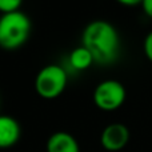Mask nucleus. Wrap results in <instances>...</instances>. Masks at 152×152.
Instances as JSON below:
<instances>
[{"label": "nucleus", "mask_w": 152, "mask_h": 152, "mask_svg": "<svg viewBox=\"0 0 152 152\" xmlns=\"http://www.w3.org/2000/svg\"><path fill=\"white\" fill-rule=\"evenodd\" d=\"M83 47L91 52L95 63L107 66L118 59L120 52V36L111 23L105 20L91 21L81 36Z\"/></svg>", "instance_id": "f257e3e1"}, {"label": "nucleus", "mask_w": 152, "mask_h": 152, "mask_svg": "<svg viewBox=\"0 0 152 152\" xmlns=\"http://www.w3.org/2000/svg\"><path fill=\"white\" fill-rule=\"evenodd\" d=\"M32 24L21 11L4 13L0 18V47L3 50H18L28 40Z\"/></svg>", "instance_id": "f03ea898"}, {"label": "nucleus", "mask_w": 152, "mask_h": 152, "mask_svg": "<svg viewBox=\"0 0 152 152\" xmlns=\"http://www.w3.org/2000/svg\"><path fill=\"white\" fill-rule=\"evenodd\" d=\"M67 83L68 75L66 69L59 64H48L36 75L35 89L43 99H55L64 92Z\"/></svg>", "instance_id": "7ed1b4c3"}, {"label": "nucleus", "mask_w": 152, "mask_h": 152, "mask_svg": "<svg viewBox=\"0 0 152 152\" xmlns=\"http://www.w3.org/2000/svg\"><path fill=\"white\" fill-rule=\"evenodd\" d=\"M127 92L119 80L108 79L96 86L94 91V103L102 111H115L126 102Z\"/></svg>", "instance_id": "20e7f679"}, {"label": "nucleus", "mask_w": 152, "mask_h": 152, "mask_svg": "<svg viewBox=\"0 0 152 152\" xmlns=\"http://www.w3.org/2000/svg\"><path fill=\"white\" fill-rule=\"evenodd\" d=\"M129 142V129L121 123H112L103 129L100 135V144L110 152L123 150Z\"/></svg>", "instance_id": "39448f33"}, {"label": "nucleus", "mask_w": 152, "mask_h": 152, "mask_svg": "<svg viewBox=\"0 0 152 152\" xmlns=\"http://www.w3.org/2000/svg\"><path fill=\"white\" fill-rule=\"evenodd\" d=\"M21 135L20 124L13 118L0 115V148H10L19 142Z\"/></svg>", "instance_id": "423d86ee"}, {"label": "nucleus", "mask_w": 152, "mask_h": 152, "mask_svg": "<svg viewBox=\"0 0 152 152\" xmlns=\"http://www.w3.org/2000/svg\"><path fill=\"white\" fill-rule=\"evenodd\" d=\"M47 152H80V147L71 134L59 131L48 137Z\"/></svg>", "instance_id": "0eeeda50"}, {"label": "nucleus", "mask_w": 152, "mask_h": 152, "mask_svg": "<svg viewBox=\"0 0 152 152\" xmlns=\"http://www.w3.org/2000/svg\"><path fill=\"white\" fill-rule=\"evenodd\" d=\"M68 61H69V66H71L75 71H84V69L89 68V67L95 63L91 52H89L86 47H83V45L75 48V50L69 53Z\"/></svg>", "instance_id": "6e6552de"}, {"label": "nucleus", "mask_w": 152, "mask_h": 152, "mask_svg": "<svg viewBox=\"0 0 152 152\" xmlns=\"http://www.w3.org/2000/svg\"><path fill=\"white\" fill-rule=\"evenodd\" d=\"M21 3L23 0H0V12L4 13H11V12H16L20 11Z\"/></svg>", "instance_id": "1a4fd4ad"}, {"label": "nucleus", "mask_w": 152, "mask_h": 152, "mask_svg": "<svg viewBox=\"0 0 152 152\" xmlns=\"http://www.w3.org/2000/svg\"><path fill=\"white\" fill-rule=\"evenodd\" d=\"M143 50H144L145 58L152 63V31L145 36L144 43H143Z\"/></svg>", "instance_id": "9d476101"}, {"label": "nucleus", "mask_w": 152, "mask_h": 152, "mask_svg": "<svg viewBox=\"0 0 152 152\" xmlns=\"http://www.w3.org/2000/svg\"><path fill=\"white\" fill-rule=\"evenodd\" d=\"M142 7H143V11H144L145 15L152 19V0H143Z\"/></svg>", "instance_id": "9b49d317"}, {"label": "nucleus", "mask_w": 152, "mask_h": 152, "mask_svg": "<svg viewBox=\"0 0 152 152\" xmlns=\"http://www.w3.org/2000/svg\"><path fill=\"white\" fill-rule=\"evenodd\" d=\"M116 1L123 4V5H127V7H134V5L142 4L143 0H116Z\"/></svg>", "instance_id": "f8f14e48"}]
</instances>
